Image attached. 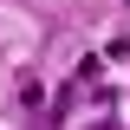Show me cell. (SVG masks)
<instances>
[{"label":"cell","instance_id":"1","mask_svg":"<svg viewBox=\"0 0 130 130\" xmlns=\"http://www.w3.org/2000/svg\"><path fill=\"white\" fill-rule=\"evenodd\" d=\"M104 130H111V124H104Z\"/></svg>","mask_w":130,"mask_h":130}]
</instances>
